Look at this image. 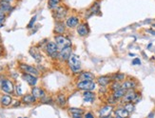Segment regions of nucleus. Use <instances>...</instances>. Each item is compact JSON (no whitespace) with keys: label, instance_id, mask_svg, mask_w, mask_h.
Instances as JSON below:
<instances>
[{"label":"nucleus","instance_id":"20e7f679","mask_svg":"<svg viewBox=\"0 0 155 118\" xmlns=\"http://www.w3.org/2000/svg\"><path fill=\"white\" fill-rule=\"evenodd\" d=\"M96 87V84L93 81H89V80H84V81H79L77 83V88L81 91H93Z\"/></svg>","mask_w":155,"mask_h":118},{"label":"nucleus","instance_id":"e433bc0d","mask_svg":"<svg viewBox=\"0 0 155 118\" xmlns=\"http://www.w3.org/2000/svg\"><path fill=\"white\" fill-rule=\"evenodd\" d=\"M5 18H6V14L3 11L0 10V21H4Z\"/></svg>","mask_w":155,"mask_h":118},{"label":"nucleus","instance_id":"393cba45","mask_svg":"<svg viewBox=\"0 0 155 118\" xmlns=\"http://www.w3.org/2000/svg\"><path fill=\"white\" fill-rule=\"evenodd\" d=\"M12 8L10 5V2L0 0V10L3 11L4 12H9L12 11Z\"/></svg>","mask_w":155,"mask_h":118},{"label":"nucleus","instance_id":"2eb2a0df","mask_svg":"<svg viewBox=\"0 0 155 118\" xmlns=\"http://www.w3.org/2000/svg\"><path fill=\"white\" fill-rule=\"evenodd\" d=\"M112 112H113V107L109 105V106L103 107L100 111H99V115L101 117H109Z\"/></svg>","mask_w":155,"mask_h":118},{"label":"nucleus","instance_id":"412c9836","mask_svg":"<svg viewBox=\"0 0 155 118\" xmlns=\"http://www.w3.org/2000/svg\"><path fill=\"white\" fill-rule=\"evenodd\" d=\"M114 115L116 117H120V118H124V117H128L130 116V113L127 112V109L123 108H118L117 109L114 111Z\"/></svg>","mask_w":155,"mask_h":118},{"label":"nucleus","instance_id":"aec40b11","mask_svg":"<svg viewBox=\"0 0 155 118\" xmlns=\"http://www.w3.org/2000/svg\"><path fill=\"white\" fill-rule=\"evenodd\" d=\"M111 82H112L111 77L110 76H107V75H105V76H100V77L97 78V83L100 86H107Z\"/></svg>","mask_w":155,"mask_h":118},{"label":"nucleus","instance_id":"a878e982","mask_svg":"<svg viewBox=\"0 0 155 118\" xmlns=\"http://www.w3.org/2000/svg\"><path fill=\"white\" fill-rule=\"evenodd\" d=\"M126 91H127L126 90H124V88H118V90H116V91H114L112 92V95L117 100H119V99H122L123 98V96L125 95V94H126Z\"/></svg>","mask_w":155,"mask_h":118},{"label":"nucleus","instance_id":"bb28decb","mask_svg":"<svg viewBox=\"0 0 155 118\" xmlns=\"http://www.w3.org/2000/svg\"><path fill=\"white\" fill-rule=\"evenodd\" d=\"M125 79H126V75L122 73H116L111 76V80H112V81L123 82Z\"/></svg>","mask_w":155,"mask_h":118},{"label":"nucleus","instance_id":"f704fd0d","mask_svg":"<svg viewBox=\"0 0 155 118\" xmlns=\"http://www.w3.org/2000/svg\"><path fill=\"white\" fill-rule=\"evenodd\" d=\"M142 99V95H141V94L140 92H138L137 91V94H136V96H135V98H134V100H133V103L134 104H137L139 102V101Z\"/></svg>","mask_w":155,"mask_h":118},{"label":"nucleus","instance_id":"7ed1b4c3","mask_svg":"<svg viewBox=\"0 0 155 118\" xmlns=\"http://www.w3.org/2000/svg\"><path fill=\"white\" fill-rule=\"evenodd\" d=\"M55 43H56V45H57V47H58V49H59V50H62V49H64V48H67V47H71V40L68 39V38H67L66 36H64V35H56L55 36Z\"/></svg>","mask_w":155,"mask_h":118},{"label":"nucleus","instance_id":"4468645a","mask_svg":"<svg viewBox=\"0 0 155 118\" xmlns=\"http://www.w3.org/2000/svg\"><path fill=\"white\" fill-rule=\"evenodd\" d=\"M77 32L80 36H87L89 32V30L88 27V24H78L77 26Z\"/></svg>","mask_w":155,"mask_h":118},{"label":"nucleus","instance_id":"f3484780","mask_svg":"<svg viewBox=\"0 0 155 118\" xmlns=\"http://www.w3.org/2000/svg\"><path fill=\"white\" fill-rule=\"evenodd\" d=\"M66 31V25L62 21H56L54 26V32L57 35H63Z\"/></svg>","mask_w":155,"mask_h":118},{"label":"nucleus","instance_id":"423d86ee","mask_svg":"<svg viewBox=\"0 0 155 118\" xmlns=\"http://www.w3.org/2000/svg\"><path fill=\"white\" fill-rule=\"evenodd\" d=\"M1 88L3 91L7 92V94H12L14 91V85L11 80L9 79H4L1 82Z\"/></svg>","mask_w":155,"mask_h":118},{"label":"nucleus","instance_id":"f257e3e1","mask_svg":"<svg viewBox=\"0 0 155 118\" xmlns=\"http://www.w3.org/2000/svg\"><path fill=\"white\" fill-rule=\"evenodd\" d=\"M68 63L71 71L74 73H78L81 71V61L78 55H76L74 53H71L68 60Z\"/></svg>","mask_w":155,"mask_h":118},{"label":"nucleus","instance_id":"9b49d317","mask_svg":"<svg viewBox=\"0 0 155 118\" xmlns=\"http://www.w3.org/2000/svg\"><path fill=\"white\" fill-rule=\"evenodd\" d=\"M23 79L27 82L30 86H35L37 83V76L33 74H30V73H23Z\"/></svg>","mask_w":155,"mask_h":118},{"label":"nucleus","instance_id":"473e14b6","mask_svg":"<svg viewBox=\"0 0 155 118\" xmlns=\"http://www.w3.org/2000/svg\"><path fill=\"white\" fill-rule=\"evenodd\" d=\"M116 102H117V99H116L113 95H110L109 99H107V103H109V104H111V105H113V104H115Z\"/></svg>","mask_w":155,"mask_h":118},{"label":"nucleus","instance_id":"0eeeda50","mask_svg":"<svg viewBox=\"0 0 155 118\" xmlns=\"http://www.w3.org/2000/svg\"><path fill=\"white\" fill-rule=\"evenodd\" d=\"M20 70L23 71L25 73H30V74H33L35 76H38L39 75V71L36 68L31 66V65H27V64H20L19 66Z\"/></svg>","mask_w":155,"mask_h":118},{"label":"nucleus","instance_id":"2f4dec72","mask_svg":"<svg viewBox=\"0 0 155 118\" xmlns=\"http://www.w3.org/2000/svg\"><path fill=\"white\" fill-rule=\"evenodd\" d=\"M121 88V83H120V82H117V81H112V82H111L110 90L112 91L118 90V88Z\"/></svg>","mask_w":155,"mask_h":118},{"label":"nucleus","instance_id":"5701e85b","mask_svg":"<svg viewBox=\"0 0 155 118\" xmlns=\"http://www.w3.org/2000/svg\"><path fill=\"white\" fill-rule=\"evenodd\" d=\"M36 97L32 94H26L22 97V102L25 104H32L36 101Z\"/></svg>","mask_w":155,"mask_h":118},{"label":"nucleus","instance_id":"37998d69","mask_svg":"<svg viewBox=\"0 0 155 118\" xmlns=\"http://www.w3.org/2000/svg\"><path fill=\"white\" fill-rule=\"evenodd\" d=\"M0 42H1V38H0Z\"/></svg>","mask_w":155,"mask_h":118},{"label":"nucleus","instance_id":"a19ab883","mask_svg":"<svg viewBox=\"0 0 155 118\" xmlns=\"http://www.w3.org/2000/svg\"><path fill=\"white\" fill-rule=\"evenodd\" d=\"M3 53V48L1 47V46H0V54H1Z\"/></svg>","mask_w":155,"mask_h":118},{"label":"nucleus","instance_id":"9d476101","mask_svg":"<svg viewBox=\"0 0 155 118\" xmlns=\"http://www.w3.org/2000/svg\"><path fill=\"white\" fill-rule=\"evenodd\" d=\"M137 91H135L134 90H128L126 91V94L123 96L122 101L123 103H128V102H133L135 96H136Z\"/></svg>","mask_w":155,"mask_h":118},{"label":"nucleus","instance_id":"6ab92c4d","mask_svg":"<svg viewBox=\"0 0 155 118\" xmlns=\"http://www.w3.org/2000/svg\"><path fill=\"white\" fill-rule=\"evenodd\" d=\"M32 94L35 96L36 98H39V99H42L45 97V91L38 87H34L32 88Z\"/></svg>","mask_w":155,"mask_h":118},{"label":"nucleus","instance_id":"ea45409f","mask_svg":"<svg viewBox=\"0 0 155 118\" xmlns=\"http://www.w3.org/2000/svg\"><path fill=\"white\" fill-rule=\"evenodd\" d=\"M4 26V22L3 21H0V28H2Z\"/></svg>","mask_w":155,"mask_h":118},{"label":"nucleus","instance_id":"79ce46f5","mask_svg":"<svg viewBox=\"0 0 155 118\" xmlns=\"http://www.w3.org/2000/svg\"><path fill=\"white\" fill-rule=\"evenodd\" d=\"M3 1H7V2H12V1H14V0H3Z\"/></svg>","mask_w":155,"mask_h":118},{"label":"nucleus","instance_id":"c756f323","mask_svg":"<svg viewBox=\"0 0 155 118\" xmlns=\"http://www.w3.org/2000/svg\"><path fill=\"white\" fill-rule=\"evenodd\" d=\"M57 103L60 107H65L67 104V99L64 94H59L57 96Z\"/></svg>","mask_w":155,"mask_h":118},{"label":"nucleus","instance_id":"c85d7f7f","mask_svg":"<svg viewBox=\"0 0 155 118\" xmlns=\"http://www.w3.org/2000/svg\"><path fill=\"white\" fill-rule=\"evenodd\" d=\"M124 108L127 109V112L130 113H132L133 112L135 111V104L133 102H128V103H125Z\"/></svg>","mask_w":155,"mask_h":118},{"label":"nucleus","instance_id":"f8f14e48","mask_svg":"<svg viewBox=\"0 0 155 118\" xmlns=\"http://www.w3.org/2000/svg\"><path fill=\"white\" fill-rule=\"evenodd\" d=\"M100 12V4L99 2H95L93 4V6L90 8L89 10L87 11V14H86V18H89L90 16L97 14V12Z\"/></svg>","mask_w":155,"mask_h":118},{"label":"nucleus","instance_id":"dca6fc26","mask_svg":"<svg viewBox=\"0 0 155 118\" xmlns=\"http://www.w3.org/2000/svg\"><path fill=\"white\" fill-rule=\"evenodd\" d=\"M95 79V76L90 71H82L79 74V80L80 81H84V80H89V81H93Z\"/></svg>","mask_w":155,"mask_h":118},{"label":"nucleus","instance_id":"b1692460","mask_svg":"<svg viewBox=\"0 0 155 118\" xmlns=\"http://www.w3.org/2000/svg\"><path fill=\"white\" fill-rule=\"evenodd\" d=\"M30 54L34 58V60H35L37 63H39L41 60H42V56H41V54L39 53V52L36 50V49H34V48H32L31 50H30Z\"/></svg>","mask_w":155,"mask_h":118},{"label":"nucleus","instance_id":"1a4fd4ad","mask_svg":"<svg viewBox=\"0 0 155 118\" xmlns=\"http://www.w3.org/2000/svg\"><path fill=\"white\" fill-rule=\"evenodd\" d=\"M137 86V82L135 80L132 79H128V80H124L123 83L121 84V88L124 90L128 91V90H135V88Z\"/></svg>","mask_w":155,"mask_h":118},{"label":"nucleus","instance_id":"58836bf2","mask_svg":"<svg viewBox=\"0 0 155 118\" xmlns=\"http://www.w3.org/2000/svg\"><path fill=\"white\" fill-rule=\"evenodd\" d=\"M84 116H85L86 118H93V117H94V115L92 114V113H90V112H87V113H85Z\"/></svg>","mask_w":155,"mask_h":118},{"label":"nucleus","instance_id":"7c9ffc66","mask_svg":"<svg viewBox=\"0 0 155 118\" xmlns=\"http://www.w3.org/2000/svg\"><path fill=\"white\" fill-rule=\"evenodd\" d=\"M49 8L51 10H54L55 8H57L60 4V0H49L48 1Z\"/></svg>","mask_w":155,"mask_h":118},{"label":"nucleus","instance_id":"f03ea898","mask_svg":"<svg viewBox=\"0 0 155 118\" xmlns=\"http://www.w3.org/2000/svg\"><path fill=\"white\" fill-rule=\"evenodd\" d=\"M46 53H48V55L50 56L53 59H56L58 58V54H59V49L57 47V45L55 42H48L46 45Z\"/></svg>","mask_w":155,"mask_h":118},{"label":"nucleus","instance_id":"a211bd4d","mask_svg":"<svg viewBox=\"0 0 155 118\" xmlns=\"http://www.w3.org/2000/svg\"><path fill=\"white\" fill-rule=\"evenodd\" d=\"M79 24V18L77 16H71L66 21V25L68 28H75Z\"/></svg>","mask_w":155,"mask_h":118},{"label":"nucleus","instance_id":"c9c22d12","mask_svg":"<svg viewBox=\"0 0 155 118\" xmlns=\"http://www.w3.org/2000/svg\"><path fill=\"white\" fill-rule=\"evenodd\" d=\"M15 90H16V94L17 95H22V88H21V86L20 85H17L15 87Z\"/></svg>","mask_w":155,"mask_h":118},{"label":"nucleus","instance_id":"cd10ccee","mask_svg":"<svg viewBox=\"0 0 155 118\" xmlns=\"http://www.w3.org/2000/svg\"><path fill=\"white\" fill-rule=\"evenodd\" d=\"M12 97L10 95H3L1 98V104L4 107H8L12 104Z\"/></svg>","mask_w":155,"mask_h":118},{"label":"nucleus","instance_id":"ddd939ff","mask_svg":"<svg viewBox=\"0 0 155 118\" xmlns=\"http://www.w3.org/2000/svg\"><path fill=\"white\" fill-rule=\"evenodd\" d=\"M83 100L86 103H92L95 100V94L92 91H85L83 94Z\"/></svg>","mask_w":155,"mask_h":118},{"label":"nucleus","instance_id":"39448f33","mask_svg":"<svg viewBox=\"0 0 155 118\" xmlns=\"http://www.w3.org/2000/svg\"><path fill=\"white\" fill-rule=\"evenodd\" d=\"M67 14H68V12H67V9L65 7H59L58 6L57 8H55L54 9V11L53 12V15L57 21H62L66 17Z\"/></svg>","mask_w":155,"mask_h":118},{"label":"nucleus","instance_id":"4be33fe9","mask_svg":"<svg viewBox=\"0 0 155 118\" xmlns=\"http://www.w3.org/2000/svg\"><path fill=\"white\" fill-rule=\"evenodd\" d=\"M68 112H70L72 117H82L83 112H84L83 109H78V108H71L68 109Z\"/></svg>","mask_w":155,"mask_h":118},{"label":"nucleus","instance_id":"72a5a7b5","mask_svg":"<svg viewBox=\"0 0 155 118\" xmlns=\"http://www.w3.org/2000/svg\"><path fill=\"white\" fill-rule=\"evenodd\" d=\"M36 21V15H34L33 17L32 18V20L30 21V23L28 24V26H27V28L28 29H32V27H33V24H34V22Z\"/></svg>","mask_w":155,"mask_h":118},{"label":"nucleus","instance_id":"6e6552de","mask_svg":"<svg viewBox=\"0 0 155 118\" xmlns=\"http://www.w3.org/2000/svg\"><path fill=\"white\" fill-rule=\"evenodd\" d=\"M71 53H72L71 46V47L64 48V49H62V50H59L58 58H59L61 61H68Z\"/></svg>","mask_w":155,"mask_h":118},{"label":"nucleus","instance_id":"4c0bfd02","mask_svg":"<svg viewBox=\"0 0 155 118\" xmlns=\"http://www.w3.org/2000/svg\"><path fill=\"white\" fill-rule=\"evenodd\" d=\"M132 65H141V61L139 58H134V60L132 61Z\"/></svg>","mask_w":155,"mask_h":118}]
</instances>
